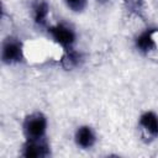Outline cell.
I'll return each instance as SVG.
<instances>
[{
	"label": "cell",
	"mask_w": 158,
	"mask_h": 158,
	"mask_svg": "<svg viewBox=\"0 0 158 158\" xmlns=\"http://www.w3.org/2000/svg\"><path fill=\"white\" fill-rule=\"evenodd\" d=\"M158 33L157 27H147L142 32H139L135 38V48L143 56H148L152 52L157 51V40L156 35Z\"/></svg>",
	"instance_id": "cell-6"
},
{
	"label": "cell",
	"mask_w": 158,
	"mask_h": 158,
	"mask_svg": "<svg viewBox=\"0 0 158 158\" xmlns=\"http://www.w3.org/2000/svg\"><path fill=\"white\" fill-rule=\"evenodd\" d=\"M31 14L36 26L47 27L49 15V4L47 0H33L31 4Z\"/></svg>",
	"instance_id": "cell-8"
},
{
	"label": "cell",
	"mask_w": 158,
	"mask_h": 158,
	"mask_svg": "<svg viewBox=\"0 0 158 158\" xmlns=\"http://www.w3.org/2000/svg\"><path fill=\"white\" fill-rule=\"evenodd\" d=\"M0 59L5 65L20 64L25 60V47L22 41L16 36H7L1 42Z\"/></svg>",
	"instance_id": "cell-3"
},
{
	"label": "cell",
	"mask_w": 158,
	"mask_h": 158,
	"mask_svg": "<svg viewBox=\"0 0 158 158\" xmlns=\"http://www.w3.org/2000/svg\"><path fill=\"white\" fill-rule=\"evenodd\" d=\"M125 4H126V7L130 12L132 14H136L138 16L142 15L143 12V0H125Z\"/></svg>",
	"instance_id": "cell-10"
},
{
	"label": "cell",
	"mask_w": 158,
	"mask_h": 158,
	"mask_svg": "<svg viewBox=\"0 0 158 158\" xmlns=\"http://www.w3.org/2000/svg\"><path fill=\"white\" fill-rule=\"evenodd\" d=\"M20 154L25 158H47L51 156L49 142L47 138L25 139Z\"/></svg>",
	"instance_id": "cell-5"
},
{
	"label": "cell",
	"mask_w": 158,
	"mask_h": 158,
	"mask_svg": "<svg viewBox=\"0 0 158 158\" xmlns=\"http://www.w3.org/2000/svg\"><path fill=\"white\" fill-rule=\"evenodd\" d=\"M63 1H64L65 6L72 12H75V14L83 12L88 4V0H63Z\"/></svg>",
	"instance_id": "cell-9"
},
{
	"label": "cell",
	"mask_w": 158,
	"mask_h": 158,
	"mask_svg": "<svg viewBox=\"0 0 158 158\" xmlns=\"http://www.w3.org/2000/svg\"><path fill=\"white\" fill-rule=\"evenodd\" d=\"M98 141L95 130L90 125H80L74 132V143L78 148L83 151L91 149Z\"/></svg>",
	"instance_id": "cell-7"
},
{
	"label": "cell",
	"mask_w": 158,
	"mask_h": 158,
	"mask_svg": "<svg viewBox=\"0 0 158 158\" xmlns=\"http://www.w3.org/2000/svg\"><path fill=\"white\" fill-rule=\"evenodd\" d=\"M96 1H100V2H102V1H106V0H96Z\"/></svg>",
	"instance_id": "cell-11"
},
{
	"label": "cell",
	"mask_w": 158,
	"mask_h": 158,
	"mask_svg": "<svg viewBox=\"0 0 158 158\" xmlns=\"http://www.w3.org/2000/svg\"><path fill=\"white\" fill-rule=\"evenodd\" d=\"M48 120L41 111H33L22 121V133L25 139H42L47 138Z\"/></svg>",
	"instance_id": "cell-1"
},
{
	"label": "cell",
	"mask_w": 158,
	"mask_h": 158,
	"mask_svg": "<svg viewBox=\"0 0 158 158\" xmlns=\"http://www.w3.org/2000/svg\"><path fill=\"white\" fill-rule=\"evenodd\" d=\"M138 130L147 143L158 139V114L152 110L142 112L138 118Z\"/></svg>",
	"instance_id": "cell-4"
},
{
	"label": "cell",
	"mask_w": 158,
	"mask_h": 158,
	"mask_svg": "<svg viewBox=\"0 0 158 158\" xmlns=\"http://www.w3.org/2000/svg\"><path fill=\"white\" fill-rule=\"evenodd\" d=\"M47 33L51 40L59 46L65 53L74 51V44L77 42V33L73 27L64 22H58L47 26Z\"/></svg>",
	"instance_id": "cell-2"
}]
</instances>
